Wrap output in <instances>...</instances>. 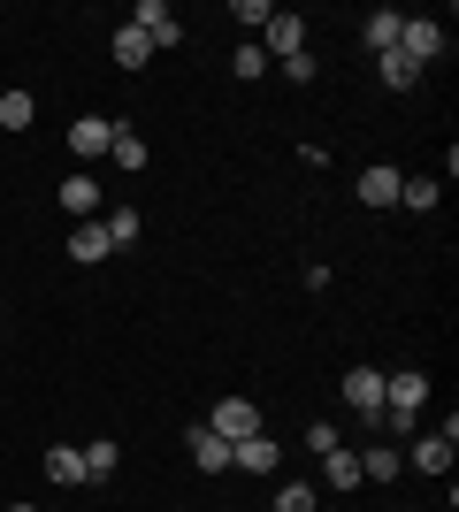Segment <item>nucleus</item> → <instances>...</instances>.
<instances>
[{
	"label": "nucleus",
	"mask_w": 459,
	"mask_h": 512,
	"mask_svg": "<svg viewBox=\"0 0 459 512\" xmlns=\"http://www.w3.org/2000/svg\"><path fill=\"white\" fill-rule=\"evenodd\" d=\"M398 54H406L414 69H429L444 54V23L437 16H406V23H398Z\"/></svg>",
	"instance_id": "obj_1"
},
{
	"label": "nucleus",
	"mask_w": 459,
	"mask_h": 512,
	"mask_svg": "<svg viewBox=\"0 0 459 512\" xmlns=\"http://www.w3.org/2000/svg\"><path fill=\"white\" fill-rule=\"evenodd\" d=\"M337 390H345V406L375 428V413H383V367H345V383H337Z\"/></svg>",
	"instance_id": "obj_2"
},
{
	"label": "nucleus",
	"mask_w": 459,
	"mask_h": 512,
	"mask_svg": "<svg viewBox=\"0 0 459 512\" xmlns=\"http://www.w3.org/2000/svg\"><path fill=\"white\" fill-rule=\"evenodd\" d=\"M207 428H215L222 444H245V436H261V406H253V398H222Z\"/></svg>",
	"instance_id": "obj_3"
},
{
	"label": "nucleus",
	"mask_w": 459,
	"mask_h": 512,
	"mask_svg": "<svg viewBox=\"0 0 459 512\" xmlns=\"http://www.w3.org/2000/svg\"><path fill=\"white\" fill-rule=\"evenodd\" d=\"M131 23L153 39V54H161V46H184V23H176L169 0H138V16H131Z\"/></svg>",
	"instance_id": "obj_4"
},
{
	"label": "nucleus",
	"mask_w": 459,
	"mask_h": 512,
	"mask_svg": "<svg viewBox=\"0 0 459 512\" xmlns=\"http://www.w3.org/2000/svg\"><path fill=\"white\" fill-rule=\"evenodd\" d=\"M383 406H391V413H421V406H429V375H421V367L383 375Z\"/></svg>",
	"instance_id": "obj_5"
},
{
	"label": "nucleus",
	"mask_w": 459,
	"mask_h": 512,
	"mask_svg": "<svg viewBox=\"0 0 459 512\" xmlns=\"http://www.w3.org/2000/svg\"><path fill=\"white\" fill-rule=\"evenodd\" d=\"M230 467H245V474H276L284 467V444H276V436H245V444H230Z\"/></svg>",
	"instance_id": "obj_6"
},
{
	"label": "nucleus",
	"mask_w": 459,
	"mask_h": 512,
	"mask_svg": "<svg viewBox=\"0 0 459 512\" xmlns=\"http://www.w3.org/2000/svg\"><path fill=\"white\" fill-rule=\"evenodd\" d=\"M62 207H69V222H100V207H108V199H100V184H92L85 169H69V176H62Z\"/></svg>",
	"instance_id": "obj_7"
},
{
	"label": "nucleus",
	"mask_w": 459,
	"mask_h": 512,
	"mask_svg": "<svg viewBox=\"0 0 459 512\" xmlns=\"http://www.w3.org/2000/svg\"><path fill=\"white\" fill-rule=\"evenodd\" d=\"M261 54H268V62H291V54H306V23H299V16H268Z\"/></svg>",
	"instance_id": "obj_8"
},
{
	"label": "nucleus",
	"mask_w": 459,
	"mask_h": 512,
	"mask_svg": "<svg viewBox=\"0 0 459 512\" xmlns=\"http://www.w3.org/2000/svg\"><path fill=\"white\" fill-rule=\"evenodd\" d=\"M108 138H115V115H77V123H69L77 161H100V153H108Z\"/></svg>",
	"instance_id": "obj_9"
},
{
	"label": "nucleus",
	"mask_w": 459,
	"mask_h": 512,
	"mask_svg": "<svg viewBox=\"0 0 459 512\" xmlns=\"http://www.w3.org/2000/svg\"><path fill=\"white\" fill-rule=\"evenodd\" d=\"M398 474H406V451H398V444H383V436H375V444L360 451V482H398Z\"/></svg>",
	"instance_id": "obj_10"
},
{
	"label": "nucleus",
	"mask_w": 459,
	"mask_h": 512,
	"mask_svg": "<svg viewBox=\"0 0 459 512\" xmlns=\"http://www.w3.org/2000/svg\"><path fill=\"white\" fill-rule=\"evenodd\" d=\"M406 467L444 474V467H452V436H444V428H437V436H414V444H406Z\"/></svg>",
	"instance_id": "obj_11"
},
{
	"label": "nucleus",
	"mask_w": 459,
	"mask_h": 512,
	"mask_svg": "<svg viewBox=\"0 0 459 512\" xmlns=\"http://www.w3.org/2000/svg\"><path fill=\"white\" fill-rule=\"evenodd\" d=\"M46 482H54V490H77V482H85V451L54 444V451H46Z\"/></svg>",
	"instance_id": "obj_12"
},
{
	"label": "nucleus",
	"mask_w": 459,
	"mask_h": 512,
	"mask_svg": "<svg viewBox=\"0 0 459 512\" xmlns=\"http://www.w3.org/2000/svg\"><path fill=\"white\" fill-rule=\"evenodd\" d=\"M360 207H398V169H360Z\"/></svg>",
	"instance_id": "obj_13"
},
{
	"label": "nucleus",
	"mask_w": 459,
	"mask_h": 512,
	"mask_svg": "<svg viewBox=\"0 0 459 512\" xmlns=\"http://www.w3.org/2000/svg\"><path fill=\"white\" fill-rule=\"evenodd\" d=\"M322 482L329 490H360V451H345V444L322 451Z\"/></svg>",
	"instance_id": "obj_14"
},
{
	"label": "nucleus",
	"mask_w": 459,
	"mask_h": 512,
	"mask_svg": "<svg viewBox=\"0 0 459 512\" xmlns=\"http://www.w3.org/2000/svg\"><path fill=\"white\" fill-rule=\"evenodd\" d=\"M108 161H115V169H146V138H138V130L131 123H115V138H108Z\"/></svg>",
	"instance_id": "obj_15"
},
{
	"label": "nucleus",
	"mask_w": 459,
	"mask_h": 512,
	"mask_svg": "<svg viewBox=\"0 0 459 512\" xmlns=\"http://www.w3.org/2000/svg\"><path fill=\"white\" fill-rule=\"evenodd\" d=\"M108 54H115V62H123V69H146V62H153V39H146V31H138V23H123Z\"/></svg>",
	"instance_id": "obj_16"
},
{
	"label": "nucleus",
	"mask_w": 459,
	"mask_h": 512,
	"mask_svg": "<svg viewBox=\"0 0 459 512\" xmlns=\"http://www.w3.org/2000/svg\"><path fill=\"white\" fill-rule=\"evenodd\" d=\"M192 459H199V474H230V444L215 428H192Z\"/></svg>",
	"instance_id": "obj_17"
},
{
	"label": "nucleus",
	"mask_w": 459,
	"mask_h": 512,
	"mask_svg": "<svg viewBox=\"0 0 459 512\" xmlns=\"http://www.w3.org/2000/svg\"><path fill=\"white\" fill-rule=\"evenodd\" d=\"M398 23H406L398 8H375V16L360 23V39H368V54H391V46H398Z\"/></svg>",
	"instance_id": "obj_18"
},
{
	"label": "nucleus",
	"mask_w": 459,
	"mask_h": 512,
	"mask_svg": "<svg viewBox=\"0 0 459 512\" xmlns=\"http://www.w3.org/2000/svg\"><path fill=\"white\" fill-rule=\"evenodd\" d=\"M115 245H108V230H100V222H77V230H69V260H108Z\"/></svg>",
	"instance_id": "obj_19"
},
{
	"label": "nucleus",
	"mask_w": 459,
	"mask_h": 512,
	"mask_svg": "<svg viewBox=\"0 0 459 512\" xmlns=\"http://www.w3.org/2000/svg\"><path fill=\"white\" fill-rule=\"evenodd\" d=\"M115 467H123V444H85V482H115Z\"/></svg>",
	"instance_id": "obj_20"
},
{
	"label": "nucleus",
	"mask_w": 459,
	"mask_h": 512,
	"mask_svg": "<svg viewBox=\"0 0 459 512\" xmlns=\"http://www.w3.org/2000/svg\"><path fill=\"white\" fill-rule=\"evenodd\" d=\"M398 207L429 214V207H437V176H398Z\"/></svg>",
	"instance_id": "obj_21"
},
{
	"label": "nucleus",
	"mask_w": 459,
	"mask_h": 512,
	"mask_svg": "<svg viewBox=\"0 0 459 512\" xmlns=\"http://www.w3.org/2000/svg\"><path fill=\"white\" fill-rule=\"evenodd\" d=\"M39 123V100L31 92H0V130H31Z\"/></svg>",
	"instance_id": "obj_22"
},
{
	"label": "nucleus",
	"mask_w": 459,
	"mask_h": 512,
	"mask_svg": "<svg viewBox=\"0 0 459 512\" xmlns=\"http://www.w3.org/2000/svg\"><path fill=\"white\" fill-rule=\"evenodd\" d=\"M375 62H383V85H391V92H406V85H414V77H421V69L406 62L398 46H391V54H375Z\"/></svg>",
	"instance_id": "obj_23"
},
{
	"label": "nucleus",
	"mask_w": 459,
	"mask_h": 512,
	"mask_svg": "<svg viewBox=\"0 0 459 512\" xmlns=\"http://www.w3.org/2000/svg\"><path fill=\"white\" fill-rule=\"evenodd\" d=\"M100 230H108V245H138V207H115Z\"/></svg>",
	"instance_id": "obj_24"
},
{
	"label": "nucleus",
	"mask_w": 459,
	"mask_h": 512,
	"mask_svg": "<svg viewBox=\"0 0 459 512\" xmlns=\"http://www.w3.org/2000/svg\"><path fill=\"white\" fill-rule=\"evenodd\" d=\"M276 512H314V482H284V490H276Z\"/></svg>",
	"instance_id": "obj_25"
},
{
	"label": "nucleus",
	"mask_w": 459,
	"mask_h": 512,
	"mask_svg": "<svg viewBox=\"0 0 459 512\" xmlns=\"http://www.w3.org/2000/svg\"><path fill=\"white\" fill-rule=\"evenodd\" d=\"M230 69H238V77H268V54H261V39H253V46H238V54H230Z\"/></svg>",
	"instance_id": "obj_26"
},
{
	"label": "nucleus",
	"mask_w": 459,
	"mask_h": 512,
	"mask_svg": "<svg viewBox=\"0 0 459 512\" xmlns=\"http://www.w3.org/2000/svg\"><path fill=\"white\" fill-rule=\"evenodd\" d=\"M230 16H238V23H253V31H268V16H276V8H268V0H238Z\"/></svg>",
	"instance_id": "obj_27"
},
{
	"label": "nucleus",
	"mask_w": 459,
	"mask_h": 512,
	"mask_svg": "<svg viewBox=\"0 0 459 512\" xmlns=\"http://www.w3.org/2000/svg\"><path fill=\"white\" fill-rule=\"evenodd\" d=\"M337 444H345V436H337L329 421H314V428H306V451H337Z\"/></svg>",
	"instance_id": "obj_28"
},
{
	"label": "nucleus",
	"mask_w": 459,
	"mask_h": 512,
	"mask_svg": "<svg viewBox=\"0 0 459 512\" xmlns=\"http://www.w3.org/2000/svg\"><path fill=\"white\" fill-rule=\"evenodd\" d=\"M8 512H39V505H8Z\"/></svg>",
	"instance_id": "obj_29"
},
{
	"label": "nucleus",
	"mask_w": 459,
	"mask_h": 512,
	"mask_svg": "<svg viewBox=\"0 0 459 512\" xmlns=\"http://www.w3.org/2000/svg\"><path fill=\"white\" fill-rule=\"evenodd\" d=\"M268 512H276V505H268Z\"/></svg>",
	"instance_id": "obj_30"
}]
</instances>
